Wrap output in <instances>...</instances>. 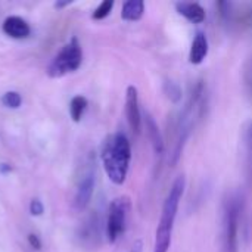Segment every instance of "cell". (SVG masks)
<instances>
[{
    "instance_id": "obj_19",
    "label": "cell",
    "mask_w": 252,
    "mask_h": 252,
    "mask_svg": "<svg viewBox=\"0 0 252 252\" xmlns=\"http://www.w3.org/2000/svg\"><path fill=\"white\" fill-rule=\"evenodd\" d=\"M164 92L165 94L173 100V102H179L182 99V90L179 87L177 83H173V81H167L164 84Z\"/></svg>"
},
{
    "instance_id": "obj_2",
    "label": "cell",
    "mask_w": 252,
    "mask_h": 252,
    "mask_svg": "<svg viewBox=\"0 0 252 252\" xmlns=\"http://www.w3.org/2000/svg\"><path fill=\"white\" fill-rule=\"evenodd\" d=\"M205 84L202 81H198L189 96V100L186 102V106L180 112L177 127H176V142L171 154V165H176L177 161L182 157V152L185 149V145L192 134V130L195 128L196 123L201 120L204 114V105H205Z\"/></svg>"
},
{
    "instance_id": "obj_1",
    "label": "cell",
    "mask_w": 252,
    "mask_h": 252,
    "mask_svg": "<svg viewBox=\"0 0 252 252\" xmlns=\"http://www.w3.org/2000/svg\"><path fill=\"white\" fill-rule=\"evenodd\" d=\"M100 159L108 179L114 185L123 186L127 180L131 162V143L126 133L118 131L105 140Z\"/></svg>"
},
{
    "instance_id": "obj_3",
    "label": "cell",
    "mask_w": 252,
    "mask_h": 252,
    "mask_svg": "<svg viewBox=\"0 0 252 252\" xmlns=\"http://www.w3.org/2000/svg\"><path fill=\"white\" fill-rule=\"evenodd\" d=\"M185 189H186V177L179 176L173 182V185H171V188L165 196V201L162 204L158 227L155 232L152 252H168V250H170L174 223L177 219V211H179L180 201L183 198Z\"/></svg>"
},
{
    "instance_id": "obj_10",
    "label": "cell",
    "mask_w": 252,
    "mask_h": 252,
    "mask_svg": "<svg viewBox=\"0 0 252 252\" xmlns=\"http://www.w3.org/2000/svg\"><path fill=\"white\" fill-rule=\"evenodd\" d=\"M174 7L177 13L186 18L190 24H202L207 18L205 9L196 1H176Z\"/></svg>"
},
{
    "instance_id": "obj_15",
    "label": "cell",
    "mask_w": 252,
    "mask_h": 252,
    "mask_svg": "<svg viewBox=\"0 0 252 252\" xmlns=\"http://www.w3.org/2000/svg\"><path fill=\"white\" fill-rule=\"evenodd\" d=\"M87 106H89V102L81 94H77V96H74L71 99V102H69V115H71L74 123H80L81 121Z\"/></svg>"
},
{
    "instance_id": "obj_16",
    "label": "cell",
    "mask_w": 252,
    "mask_h": 252,
    "mask_svg": "<svg viewBox=\"0 0 252 252\" xmlns=\"http://www.w3.org/2000/svg\"><path fill=\"white\" fill-rule=\"evenodd\" d=\"M245 148H247V168L250 171V179H252V123H248L244 131Z\"/></svg>"
},
{
    "instance_id": "obj_5",
    "label": "cell",
    "mask_w": 252,
    "mask_h": 252,
    "mask_svg": "<svg viewBox=\"0 0 252 252\" xmlns=\"http://www.w3.org/2000/svg\"><path fill=\"white\" fill-rule=\"evenodd\" d=\"M83 62V50L77 37H72L69 43H66L61 52L55 56L52 63L47 68V74L52 78L62 77L68 72H74L81 66Z\"/></svg>"
},
{
    "instance_id": "obj_9",
    "label": "cell",
    "mask_w": 252,
    "mask_h": 252,
    "mask_svg": "<svg viewBox=\"0 0 252 252\" xmlns=\"http://www.w3.org/2000/svg\"><path fill=\"white\" fill-rule=\"evenodd\" d=\"M94 182H96L94 173L89 171L83 176L81 182L78 183V188L75 192V199H74L77 210H84L90 204L93 192H94Z\"/></svg>"
},
{
    "instance_id": "obj_6",
    "label": "cell",
    "mask_w": 252,
    "mask_h": 252,
    "mask_svg": "<svg viewBox=\"0 0 252 252\" xmlns=\"http://www.w3.org/2000/svg\"><path fill=\"white\" fill-rule=\"evenodd\" d=\"M130 210L131 201L128 196H118L109 204L106 219V238L109 244H115L124 235Z\"/></svg>"
},
{
    "instance_id": "obj_17",
    "label": "cell",
    "mask_w": 252,
    "mask_h": 252,
    "mask_svg": "<svg viewBox=\"0 0 252 252\" xmlns=\"http://www.w3.org/2000/svg\"><path fill=\"white\" fill-rule=\"evenodd\" d=\"M112 7H114V1H112V0H105V1H102V3L93 10L92 18H93L94 21H102V19H105V18L112 12Z\"/></svg>"
},
{
    "instance_id": "obj_4",
    "label": "cell",
    "mask_w": 252,
    "mask_h": 252,
    "mask_svg": "<svg viewBox=\"0 0 252 252\" xmlns=\"http://www.w3.org/2000/svg\"><path fill=\"white\" fill-rule=\"evenodd\" d=\"M242 199L238 193H229L221 204L220 214V252H239V224Z\"/></svg>"
},
{
    "instance_id": "obj_14",
    "label": "cell",
    "mask_w": 252,
    "mask_h": 252,
    "mask_svg": "<svg viewBox=\"0 0 252 252\" xmlns=\"http://www.w3.org/2000/svg\"><path fill=\"white\" fill-rule=\"evenodd\" d=\"M145 15V1L142 0H128L121 7V18L127 22L140 21Z\"/></svg>"
},
{
    "instance_id": "obj_11",
    "label": "cell",
    "mask_w": 252,
    "mask_h": 252,
    "mask_svg": "<svg viewBox=\"0 0 252 252\" xmlns=\"http://www.w3.org/2000/svg\"><path fill=\"white\" fill-rule=\"evenodd\" d=\"M208 50H210V43H208L205 32L198 31L193 37V41L189 50V62L192 65H201L208 56Z\"/></svg>"
},
{
    "instance_id": "obj_21",
    "label": "cell",
    "mask_w": 252,
    "mask_h": 252,
    "mask_svg": "<svg viewBox=\"0 0 252 252\" xmlns=\"http://www.w3.org/2000/svg\"><path fill=\"white\" fill-rule=\"evenodd\" d=\"M30 213H31V216H34V217L43 216L44 207H43V204H41L40 199H32V201H31V204H30Z\"/></svg>"
},
{
    "instance_id": "obj_12",
    "label": "cell",
    "mask_w": 252,
    "mask_h": 252,
    "mask_svg": "<svg viewBox=\"0 0 252 252\" xmlns=\"http://www.w3.org/2000/svg\"><path fill=\"white\" fill-rule=\"evenodd\" d=\"M3 32L12 38H27L31 32V28L25 19L21 16H7L3 22Z\"/></svg>"
},
{
    "instance_id": "obj_8",
    "label": "cell",
    "mask_w": 252,
    "mask_h": 252,
    "mask_svg": "<svg viewBox=\"0 0 252 252\" xmlns=\"http://www.w3.org/2000/svg\"><path fill=\"white\" fill-rule=\"evenodd\" d=\"M126 118L130 130L134 134H140L143 115L139 105V92L136 86H128L126 90Z\"/></svg>"
},
{
    "instance_id": "obj_20",
    "label": "cell",
    "mask_w": 252,
    "mask_h": 252,
    "mask_svg": "<svg viewBox=\"0 0 252 252\" xmlns=\"http://www.w3.org/2000/svg\"><path fill=\"white\" fill-rule=\"evenodd\" d=\"M244 81H245V87L248 89V94L252 97V61H250V62L245 65Z\"/></svg>"
},
{
    "instance_id": "obj_23",
    "label": "cell",
    "mask_w": 252,
    "mask_h": 252,
    "mask_svg": "<svg viewBox=\"0 0 252 252\" xmlns=\"http://www.w3.org/2000/svg\"><path fill=\"white\" fill-rule=\"evenodd\" d=\"M0 171H1V173H4V171H12V167L7 165V164H1V165H0Z\"/></svg>"
},
{
    "instance_id": "obj_22",
    "label": "cell",
    "mask_w": 252,
    "mask_h": 252,
    "mask_svg": "<svg viewBox=\"0 0 252 252\" xmlns=\"http://www.w3.org/2000/svg\"><path fill=\"white\" fill-rule=\"evenodd\" d=\"M28 244H30V247H31L32 250H35V251H40V250H41V242H40L38 236L34 235V233H30V235H28Z\"/></svg>"
},
{
    "instance_id": "obj_13",
    "label": "cell",
    "mask_w": 252,
    "mask_h": 252,
    "mask_svg": "<svg viewBox=\"0 0 252 252\" xmlns=\"http://www.w3.org/2000/svg\"><path fill=\"white\" fill-rule=\"evenodd\" d=\"M145 124H146V133H148V137L151 140V145H152V149H154L155 155L162 157L164 155V148H165L164 140H162V136H161V131L158 128L157 121L148 112H145Z\"/></svg>"
},
{
    "instance_id": "obj_18",
    "label": "cell",
    "mask_w": 252,
    "mask_h": 252,
    "mask_svg": "<svg viewBox=\"0 0 252 252\" xmlns=\"http://www.w3.org/2000/svg\"><path fill=\"white\" fill-rule=\"evenodd\" d=\"M1 103L6 106V108H10V109H18L22 103V97L18 92H6L3 96H1Z\"/></svg>"
},
{
    "instance_id": "obj_7",
    "label": "cell",
    "mask_w": 252,
    "mask_h": 252,
    "mask_svg": "<svg viewBox=\"0 0 252 252\" xmlns=\"http://www.w3.org/2000/svg\"><path fill=\"white\" fill-rule=\"evenodd\" d=\"M217 7L221 18L226 22L235 25L252 27V1L250 3H236V1H219Z\"/></svg>"
}]
</instances>
